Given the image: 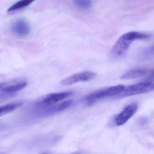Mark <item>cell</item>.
Segmentation results:
<instances>
[{
  "instance_id": "obj_2",
  "label": "cell",
  "mask_w": 154,
  "mask_h": 154,
  "mask_svg": "<svg viewBox=\"0 0 154 154\" xmlns=\"http://www.w3.org/2000/svg\"><path fill=\"white\" fill-rule=\"evenodd\" d=\"M125 86L122 85H114L101 89L94 92L86 96L85 101L88 105L93 104L100 100L108 97H115L124 89Z\"/></svg>"
},
{
  "instance_id": "obj_8",
  "label": "cell",
  "mask_w": 154,
  "mask_h": 154,
  "mask_svg": "<svg viewBox=\"0 0 154 154\" xmlns=\"http://www.w3.org/2000/svg\"><path fill=\"white\" fill-rule=\"evenodd\" d=\"M11 30L18 36H26L30 32V26L25 19L18 18L12 23Z\"/></svg>"
},
{
  "instance_id": "obj_11",
  "label": "cell",
  "mask_w": 154,
  "mask_h": 154,
  "mask_svg": "<svg viewBox=\"0 0 154 154\" xmlns=\"http://www.w3.org/2000/svg\"><path fill=\"white\" fill-rule=\"evenodd\" d=\"M21 101L16 102L0 106V117L17 109L23 104Z\"/></svg>"
},
{
  "instance_id": "obj_7",
  "label": "cell",
  "mask_w": 154,
  "mask_h": 154,
  "mask_svg": "<svg viewBox=\"0 0 154 154\" xmlns=\"http://www.w3.org/2000/svg\"><path fill=\"white\" fill-rule=\"evenodd\" d=\"M72 94L71 91L63 92L61 93L50 94L45 96L41 100L40 104L43 106H50L57 103Z\"/></svg>"
},
{
  "instance_id": "obj_5",
  "label": "cell",
  "mask_w": 154,
  "mask_h": 154,
  "mask_svg": "<svg viewBox=\"0 0 154 154\" xmlns=\"http://www.w3.org/2000/svg\"><path fill=\"white\" fill-rule=\"evenodd\" d=\"M138 104L133 103L126 106L124 109L116 116L115 122L118 126H122L126 123L137 112Z\"/></svg>"
},
{
  "instance_id": "obj_10",
  "label": "cell",
  "mask_w": 154,
  "mask_h": 154,
  "mask_svg": "<svg viewBox=\"0 0 154 154\" xmlns=\"http://www.w3.org/2000/svg\"><path fill=\"white\" fill-rule=\"evenodd\" d=\"M72 103L73 101L72 100L65 101L56 105L51 106L47 110V113L48 114H54L60 112L68 109Z\"/></svg>"
},
{
  "instance_id": "obj_9",
  "label": "cell",
  "mask_w": 154,
  "mask_h": 154,
  "mask_svg": "<svg viewBox=\"0 0 154 154\" xmlns=\"http://www.w3.org/2000/svg\"><path fill=\"white\" fill-rule=\"evenodd\" d=\"M150 69L147 67H140L132 68L121 75L120 79L127 80L139 78L146 75L150 72Z\"/></svg>"
},
{
  "instance_id": "obj_4",
  "label": "cell",
  "mask_w": 154,
  "mask_h": 154,
  "mask_svg": "<svg viewBox=\"0 0 154 154\" xmlns=\"http://www.w3.org/2000/svg\"><path fill=\"white\" fill-rule=\"evenodd\" d=\"M96 75V73L91 71L81 72L65 78L60 83L62 85H69L80 82H88L94 79Z\"/></svg>"
},
{
  "instance_id": "obj_1",
  "label": "cell",
  "mask_w": 154,
  "mask_h": 154,
  "mask_svg": "<svg viewBox=\"0 0 154 154\" xmlns=\"http://www.w3.org/2000/svg\"><path fill=\"white\" fill-rule=\"evenodd\" d=\"M151 35L146 33L131 31L125 33L119 38L112 49L111 54L114 58L123 56L130 46L131 43L137 40H146Z\"/></svg>"
},
{
  "instance_id": "obj_13",
  "label": "cell",
  "mask_w": 154,
  "mask_h": 154,
  "mask_svg": "<svg viewBox=\"0 0 154 154\" xmlns=\"http://www.w3.org/2000/svg\"><path fill=\"white\" fill-rule=\"evenodd\" d=\"M73 2L76 8L84 10L89 9L92 6V2L91 1H74Z\"/></svg>"
},
{
  "instance_id": "obj_6",
  "label": "cell",
  "mask_w": 154,
  "mask_h": 154,
  "mask_svg": "<svg viewBox=\"0 0 154 154\" xmlns=\"http://www.w3.org/2000/svg\"><path fill=\"white\" fill-rule=\"evenodd\" d=\"M28 83L22 79H15L0 83V91L4 92H16L25 88Z\"/></svg>"
},
{
  "instance_id": "obj_3",
  "label": "cell",
  "mask_w": 154,
  "mask_h": 154,
  "mask_svg": "<svg viewBox=\"0 0 154 154\" xmlns=\"http://www.w3.org/2000/svg\"><path fill=\"white\" fill-rule=\"evenodd\" d=\"M154 85L150 82H143L136 84L125 86L124 89L113 99H121L141 94L146 93L153 91Z\"/></svg>"
},
{
  "instance_id": "obj_12",
  "label": "cell",
  "mask_w": 154,
  "mask_h": 154,
  "mask_svg": "<svg viewBox=\"0 0 154 154\" xmlns=\"http://www.w3.org/2000/svg\"><path fill=\"white\" fill-rule=\"evenodd\" d=\"M34 1L32 0H23V1L21 0L20 1L18 2L8 9V12H11V11L22 8L24 7H27L30 5Z\"/></svg>"
}]
</instances>
